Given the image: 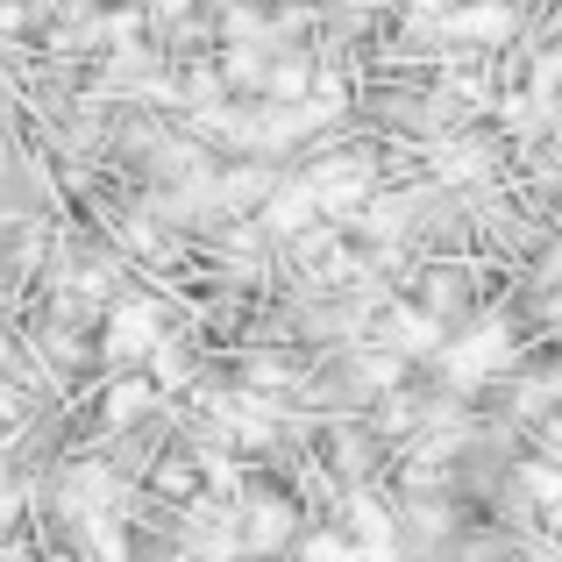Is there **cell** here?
I'll return each instance as SVG.
<instances>
[{
    "mask_svg": "<svg viewBox=\"0 0 562 562\" xmlns=\"http://www.w3.org/2000/svg\"><path fill=\"white\" fill-rule=\"evenodd\" d=\"M292 535H300V513L285 498H249L243 520H235V549L243 555H278V549H292Z\"/></svg>",
    "mask_w": 562,
    "mask_h": 562,
    "instance_id": "cell-1",
    "label": "cell"
}]
</instances>
